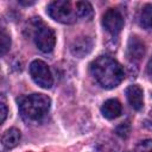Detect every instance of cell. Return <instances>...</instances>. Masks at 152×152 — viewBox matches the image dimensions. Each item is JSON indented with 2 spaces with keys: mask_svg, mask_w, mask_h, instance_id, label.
<instances>
[{
  "mask_svg": "<svg viewBox=\"0 0 152 152\" xmlns=\"http://www.w3.org/2000/svg\"><path fill=\"white\" fill-rule=\"evenodd\" d=\"M90 72L96 82L104 89L118 87L125 76L121 64L115 58L107 55L99 56L91 62Z\"/></svg>",
  "mask_w": 152,
  "mask_h": 152,
  "instance_id": "cell-1",
  "label": "cell"
},
{
  "mask_svg": "<svg viewBox=\"0 0 152 152\" xmlns=\"http://www.w3.org/2000/svg\"><path fill=\"white\" fill-rule=\"evenodd\" d=\"M18 106L21 118L30 124L40 122L49 113L51 100L45 94H30L18 99Z\"/></svg>",
  "mask_w": 152,
  "mask_h": 152,
  "instance_id": "cell-2",
  "label": "cell"
},
{
  "mask_svg": "<svg viewBox=\"0 0 152 152\" xmlns=\"http://www.w3.org/2000/svg\"><path fill=\"white\" fill-rule=\"evenodd\" d=\"M46 12L50 18L62 24H72L80 19L75 2L66 0H57L50 2L46 7Z\"/></svg>",
  "mask_w": 152,
  "mask_h": 152,
  "instance_id": "cell-3",
  "label": "cell"
},
{
  "mask_svg": "<svg viewBox=\"0 0 152 152\" xmlns=\"http://www.w3.org/2000/svg\"><path fill=\"white\" fill-rule=\"evenodd\" d=\"M33 26V39L34 43L37 45V48L42 51V52H50L53 50L55 44H56V34L55 31L46 26L40 18H33V20H31L30 23Z\"/></svg>",
  "mask_w": 152,
  "mask_h": 152,
  "instance_id": "cell-4",
  "label": "cell"
},
{
  "mask_svg": "<svg viewBox=\"0 0 152 152\" xmlns=\"http://www.w3.org/2000/svg\"><path fill=\"white\" fill-rule=\"evenodd\" d=\"M30 75L36 84L44 89H49L53 84L52 74L48 64L40 59H34L30 64Z\"/></svg>",
  "mask_w": 152,
  "mask_h": 152,
  "instance_id": "cell-5",
  "label": "cell"
},
{
  "mask_svg": "<svg viewBox=\"0 0 152 152\" xmlns=\"http://www.w3.org/2000/svg\"><path fill=\"white\" fill-rule=\"evenodd\" d=\"M103 27L112 34H118L124 27V17L119 10L108 8L102 15Z\"/></svg>",
  "mask_w": 152,
  "mask_h": 152,
  "instance_id": "cell-6",
  "label": "cell"
},
{
  "mask_svg": "<svg viewBox=\"0 0 152 152\" xmlns=\"http://www.w3.org/2000/svg\"><path fill=\"white\" fill-rule=\"evenodd\" d=\"M93 45H94V43L90 37L81 36V37H77L76 39H74V42L70 45V51L74 56L82 58L91 51Z\"/></svg>",
  "mask_w": 152,
  "mask_h": 152,
  "instance_id": "cell-7",
  "label": "cell"
},
{
  "mask_svg": "<svg viewBox=\"0 0 152 152\" xmlns=\"http://www.w3.org/2000/svg\"><path fill=\"white\" fill-rule=\"evenodd\" d=\"M126 97L128 103L135 110H140L144 107V93L138 84H132L126 88Z\"/></svg>",
  "mask_w": 152,
  "mask_h": 152,
  "instance_id": "cell-8",
  "label": "cell"
},
{
  "mask_svg": "<svg viewBox=\"0 0 152 152\" xmlns=\"http://www.w3.org/2000/svg\"><path fill=\"white\" fill-rule=\"evenodd\" d=\"M146 48H145V43L139 39L138 37L133 36L128 39L127 43V56L129 59L132 61H139L142 58V56L145 55Z\"/></svg>",
  "mask_w": 152,
  "mask_h": 152,
  "instance_id": "cell-9",
  "label": "cell"
},
{
  "mask_svg": "<svg viewBox=\"0 0 152 152\" xmlns=\"http://www.w3.org/2000/svg\"><path fill=\"white\" fill-rule=\"evenodd\" d=\"M121 112H122L121 103L116 99H109V100L104 101L103 104H102V107H101L102 115L106 119H108V120L116 119L118 116H120Z\"/></svg>",
  "mask_w": 152,
  "mask_h": 152,
  "instance_id": "cell-10",
  "label": "cell"
},
{
  "mask_svg": "<svg viewBox=\"0 0 152 152\" xmlns=\"http://www.w3.org/2000/svg\"><path fill=\"white\" fill-rule=\"evenodd\" d=\"M20 139H21L20 131L13 127V128H8L7 131L4 132L2 137H1V144L5 148L11 150V148H14L19 144Z\"/></svg>",
  "mask_w": 152,
  "mask_h": 152,
  "instance_id": "cell-11",
  "label": "cell"
},
{
  "mask_svg": "<svg viewBox=\"0 0 152 152\" xmlns=\"http://www.w3.org/2000/svg\"><path fill=\"white\" fill-rule=\"evenodd\" d=\"M138 21L142 28H152V4H146L142 6L138 15Z\"/></svg>",
  "mask_w": 152,
  "mask_h": 152,
  "instance_id": "cell-12",
  "label": "cell"
},
{
  "mask_svg": "<svg viewBox=\"0 0 152 152\" xmlns=\"http://www.w3.org/2000/svg\"><path fill=\"white\" fill-rule=\"evenodd\" d=\"M75 6H76V10H77L80 19L81 18H83V19L91 18V15H93V7H91V5L88 1H76Z\"/></svg>",
  "mask_w": 152,
  "mask_h": 152,
  "instance_id": "cell-13",
  "label": "cell"
},
{
  "mask_svg": "<svg viewBox=\"0 0 152 152\" xmlns=\"http://www.w3.org/2000/svg\"><path fill=\"white\" fill-rule=\"evenodd\" d=\"M0 39H1V48H0L1 49V56H5V53L11 48V38H10V34H7V32L4 28L1 30Z\"/></svg>",
  "mask_w": 152,
  "mask_h": 152,
  "instance_id": "cell-14",
  "label": "cell"
},
{
  "mask_svg": "<svg viewBox=\"0 0 152 152\" xmlns=\"http://www.w3.org/2000/svg\"><path fill=\"white\" fill-rule=\"evenodd\" d=\"M135 152H152V139L140 141L135 147Z\"/></svg>",
  "mask_w": 152,
  "mask_h": 152,
  "instance_id": "cell-15",
  "label": "cell"
},
{
  "mask_svg": "<svg viewBox=\"0 0 152 152\" xmlns=\"http://www.w3.org/2000/svg\"><path fill=\"white\" fill-rule=\"evenodd\" d=\"M116 134L122 137V138H126L128 137L129 134V131H131V127H129V124L128 122H121L118 127H116Z\"/></svg>",
  "mask_w": 152,
  "mask_h": 152,
  "instance_id": "cell-16",
  "label": "cell"
},
{
  "mask_svg": "<svg viewBox=\"0 0 152 152\" xmlns=\"http://www.w3.org/2000/svg\"><path fill=\"white\" fill-rule=\"evenodd\" d=\"M0 107H1V122H4L6 119V115H7V107H6V103L4 100L0 103Z\"/></svg>",
  "mask_w": 152,
  "mask_h": 152,
  "instance_id": "cell-17",
  "label": "cell"
},
{
  "mask_svg": "<svg viewBox=\"0 0 152 152\" xmlns=\"http://www.w3.org/2000/svg\"><path fill=\"white\" fill-rule=\"evenodd\" d=\"M146 72L152 78V57L148 59V63H147V66H146Z\"/></svg>",
  "mask_w": 152,
  "mask_h": 152,
  "instance_id": "cell-18",
  "label": "cell"
},
{
  "mask_svg": "<svg viewBox=\"0 0 152 152\" xmlns=\"http://www.w3.org/2000/svg\"><path fill=\"white\" fill-rule=\"evenodd\" d=\"M20 5H25V6H28V5H33L34 1H23V0H19L18 1Z\"/></svg>",
  "mask_w": 152,
  "mask_h": 152,
  "instance_id": "cell-19",
  "label": "cell"
}]
</instances>
